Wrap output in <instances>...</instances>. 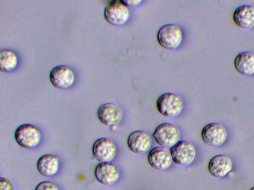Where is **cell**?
Returning <instances> with one entry per match:
<instances>
[{
	"label": "cell",
	"mask_w": 254,
	"mask_h": 190,
	"mask_svg": "<svg viewBox=\"0 0 254 190\" xmlns=\"http://www.w3.org/2000/svg\"><path fill=\"white\" fill-rule=\"evenodd\" d=\"M14 138L20 146L31 149L39 144L42 135L40 130L36 126L30 124H24L16 129Z\"/></svg>",
	"instance_id": "6da1fadb"
},
{
	"label": "cell",
	"mask_w": 254,
	"mask_h": 190,
	"mask_svg": "<svg viewBox=\"0 0 254 190\" xmlns=\"http://www.w3.org/2000/svg\"><path fill=\"white\" fill-rule=\"evenodd\" d=\"M157 41L164 48L173 50L177 48L183 40V33L178 26L167 24L162 26L158 31Z\"/></svg>",
	"instance_id": "7a4b0ae2"
},
{
	"label": "cell",
	"mask_w": 254,
	"mask_h": 190,
	"mask_svg": "<svg viewBox=\"0 0 254 190\" xmlns=\"http://www.w3.org/2000/svg\"><path fill=\"white\" fill-rule=\"evenodd\" d=\"M157 108L163 116L173 118L177 116L182 112L183 101L178 95L173 93H166L158 98Z\"/></svg>",
	"instance_id": "3957f363"
},
{
	"label": "cell",
	"mask_w": 254,
	"mask_h": 190,
	"mask_svg": "<svg viewBox=\"0 0 254 190\" xmlns=\"http://www.w3.org/2000/svg\"><path fill=\"white\" fill-rule=\"evenodd\" d=\"M104 15L106 20L114 26L125 24L129 17L128 7L122 0L110 1L104 9Z\"/></svg>",
	"instance_id": "277c9868"
},
{
	"label": "cell",
	"mask_w": 254,
	"mask_h": 190,
	"mask_svg": "<svg viewBox=\"0 0 254 190\" xmlns=\"http://www.w3.org/2000/svg\"><path fill=\"white\" fill-rule=\"evenodd\" d=\"M152 136L157 143L161 146L172 148L179 141L180 133L174 125L164 123L156 128Z\"/></svg>",
	"instance_id": "5b68a950"
},
{
	"label": "cell",
	"mask_w": 254,
	"mask_h": 190,
	"mask_svg": "<svg viewBox=\"0 0 254 190\" xmlns=\"http://www.w3.org/2000/svg\"><path fill=\"white\" fill-rule=\"evenodd\" d=\"M170 152L173 161L181 166H186L191 163L196 156L194 145L190 142L179 141L171 148Z\"/></svg>",
	"instance_id": "8992f818"
},
{
	"label": "cell",
	"mask_w": 254,
	"mask_h": 190,
	"mask_svg": "<svg viewBox=\"0 0 254 190\" xmlns=\"http://www.w3.org/2000/svg\"><path fill=\"white\" fill-rule=\"evenodd\" d=\"M50 80L57 88L66 89L72 85L75 80L73 71L68 66L60 65L54 67L50 73Z\"/></svg>",
	"instance_id": "52a82bcc"
},
{
	"label": "cell",
	"mask_w": 254,
	"mask_h": 190,
	"mask_svg": "<svg viewBox=\"0 0 254 190\" xmlns=\"http://www.w3.org/2000/svg\"><path fill=\"white\" fill-rule=\"evenodd\" d=\"M227 135L225 128L217 123H211L206 125L201 132V138L203 142L210 146L222 145L226 140Z\"/></svg>",
	"instance_id": "ba28073f"
},
{
	"label": "cell",
	"mask_w": 254,
	"mask_h": 190,
	"mask_svg": "<svg viewBox=\"0 0 254 190\" xmlns=\"http://www.w3.org/2000/svg\"><path fill=\"white\" fill-rule=\"evenodd\" d=\"M116 152L115 143L107 138L98 139L92 146L93 155L100 163L111 161L115 157Z\"/></svg>",
	"instance_id": "9c48e42d"
},
{
	"label": "cell",
	"mask_w": 254,
	"mask_h": 190,
	"mask_svg": "<svg viewBox=\"0 0 254 190\" xmlns=\"http://www.w3.org/2000/svg\"><path fill=\"white\" fill-rule=\"evenodd\" d=\"M95 176L101 184L111 185L118 181L120 171L118 166L111 161L101 162L95 169Z\"/></svg>",
	"instance_id": "30bf717a"
},
{
	"label": "cell",
	"mask_w": 254,
	"mask_h": 190,
	"mask_svg": "<svg viewBox=\"0 0 254 190\" xmlns=\"http://www.w3.org/2000/svg\"><path fill=\"white\" fill-rule=\"evenodd\" d=\"M152 140L146 132L137 130L131 133L127 139V145L130 150L136 154L147 152L151 148Z\"/></svg>",
	"instance_id": "8fae6325"
},
{
	"label": "cell",
	"mask_w": 254,
	"mask_h": 190,
	"mask_svg": "<svg viewBox=\"0 0 254 190\" xmlns=\"http://www.w3.org/2000/svg\"><path fill=\"white\" fill-rule=\"evenodd\" d=\"M97 116L104 125L111 127L120 123L122 118V112L117 104L107 102L102 104L99 108Z\"/></svg>",
	"instance_id": "7c38bea8"
},
{
	"label": "cell",
	"mask_w": 254,
	"mask_h": 190,
	"mask_svg": "<svg viewBox=\"0 0 254 190\" xmlns=\"http://www.w3.org/2000/svg\"><path fill=\"white\" fill-rule=\"evenodd\" d=\"M148 160L150 166L158 170H165L172 164V157L168 149L164 147H156L149 153Z\"/></svg>",
	"instance_id": "4fadbf2b"
},
{
	"label": "cell",
	"mask_w": 254,
	"mask_h": 190,
	"mask_svg": "<svg viewBox=\"0 0 254 190\" xmlns=\"http://www.w3.org/2000/svg\"><path fill=\"white\" fill-rule=\"evenodd\" d=\"M232 167V162L229 157L219 154L210 159L208 168L212 176L221 179L224 178L231 171Z\"/></svg>",
	"instance_id": "5bb4252c"
},
{
	"label": "cell",
	"mask_w": 254,
	"mask_h": 190,
	"mask_svg": "<svg viewBox=\"0 0 254 190\" xmlns=\"http://www.w3.org/2000/svg\"><path fill=\"white\" fill-rule=\"evenodd\" d=\"M233 20L239 27L250 29L254 27V6L243 4L238 6L233 13Z\"/></svg>",
	"instance_id": "9a60e30c"
},
{
	"label": "cell",
	"mask_w": 254,
	"mask_h": 190,
	"mask_svg": "<svg viewBox=\"0 0 254 190\" xmlns=\"http://www.w3.org/2000/svg\"><path fill=\"white\" fill-rule=\"evenodd\" d=\"M36 166L41 175L46 177L53 176L57 173L59 169V157L51 154L43 155L38 159Z\"/></svg>",
	"instance_id": "2e32d148"
},
{
	"label": "cell",
	"mask_w": 254,
	"mask_h": 190,
	"mask_svg": "<svg viewBox=\"0 0 254 190\" xmlns=\"http://www.w3.org/2000/svg\"><path fill=\"white\" fill-rule=\"evenodd\" d=\"M234 64L236 70L243 75L254 74V53L249 51L240 52L236 55Z\"/></svg>",
	"instance_id": "e0dca14e"
},
{
	"label": "cell",
	"mask_w": 254,
	"mask_h": 190,
	"mask_svg": "<svg viewBox=\"0 0 254 190\" xmlns=\"http://www.w3.org/2000/svg\"><path fill=\"white\" fill-rule=\"evenodd\" d=\"M17 55L13 50L3 48L0 51V70L3 72L13 70L18 64Z\"/></svg>",
	"instance_id": "ac0fdd59"
},
{
	"label": "cell",
	"mask_w": 254,
	"mask_h": 190,
	"mask_svg": "<svg viewBox=\"0 0 254 190\" xmlns=\"http://www.w3.org/2000/svg\"><path fill=\"white\" fill-rule=\"evenodd\" d=\"M35 190H59V188L53 182L46 181L38 184Z\"/></svg>",
	"instance_id": "d6986e66"
},
{
	"label": "cell",
	"mask_w": 254,
	"mask_h": 190,
	"mask_svg": "<svg viewBox=\"0 0 254 190\" xmlns=\"http://www.w3.org/2000/svg\"><path fill=\"white\" fill-rule=\"evenodd\" d=\"M0 190H14L12 182L4 177L0 178Z\"/></svg>",
	"instance_id": "ffe728a7"
},
{
	"label": "cell",
	"mask_w": 254,
	"mask_h": 190,
	"mask_svg": "<svg viewBox=\"0 0 254 190\" xmlns=\"http://www.w3.org/2000/svg\"><path fill=\"white\" fill-rule=\"evenodd\" d=\"M124 3L128 6V7H133L135 5L139 4L142 0H123Z\"/></svg>",
	"instance_id": "44dd1931"
},
{
	"label": "cell",
	"mask_w": 254,
	"mask_h": 190,
	"mask_svg": "<svg viewBox=\"0 0 254 190\" xmlns=\"http://www.w3.org/2000/svg\"><path fill=\"white\" fill-rule=\"evenodd\" d=\"M250 190H254V187H253Z\"/></svg>",
	"instance_id": "7402d4cb"
}]
</instances>
